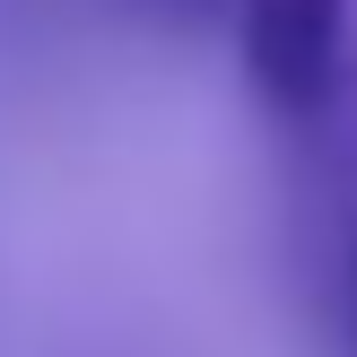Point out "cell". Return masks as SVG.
Wrapping results in <instances>:
<instances>
[{"label": "cell", "instance_id": "6da1fadb", "mask_svg": "<svg viewBox=\"0 0 357 357\" xmlns=\"http://www.w3.org/2000/svg\"><path fill=\"white\" fill-rule=\"evenodd\" d=\"M349 9L357 0H244L236 9V52H244V79L271 114L305 122L331 105L340 87V52H349Z\"/></svg>", "mask_w": 357, "mask_h": 357}, {"label": "cell", "instance_id": "7a4b0ae2", "mask_svg": "<svg viewBox=\"0 0 357 357\" xmlns=\"http://www.w3.org/2000/svg\"><path fill=\"white\" fill-rule=\"evenodd\" d=\"M122 9L149 17V26H166V35H227L244 0H122Z\"/></svg>", "mask_w": 357, "mask_h": 357}]
</instances>
